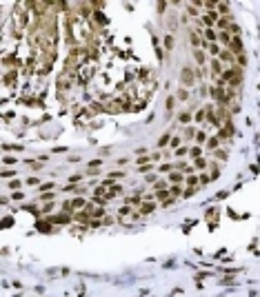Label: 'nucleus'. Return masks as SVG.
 <instances>
[{
  "mask_svg": "<svg viewBox=\"0 0 260 297\" xmlns=\"http://www.w3.org/2000/svg\"><path fill=\"white\" fill-rule=\"evenodd\" d=\"M180 122H182V124L191 122V116H189V113H180Z\"/></svg>",
  "mask_w": 260,
  "mask_h": 297,
  "instance_id": "24",
  "label": "nucleus"
},
{
  "mask_svg": "<svg viewBox=\"0 0 260 297\" xmlns=\"http://www.w3.org/2000/svg\"><path fill=\"white\" fill-rule=\"evenodd\" d=\"M54 197H56L54 193H44V195H42V200H54Z\"/></svg>",
  "mask_w": 260,
  "mask_h": 297,
  "instance_id": "45",
  "label": "nucleus"
},
{
  "mask_svg": "<svg viewBox=\"0 0 260 297\" xmlns=\"http://www.w3.org/2000/svg\"><path fill=\"white\" fill-rule=\"evenodd\" d=\"M27 184H29V186H36V184H38V178H29V180H27Z\"/></svg>",
  "mask_w": 260,
  "mask_h": 297,
  "instance_id": "40",
  "label": "nucleus"
},
{
  "mask_svg": "<svg viewBox=\"0 0 260 297\" xmlns=\"http://www.w3.org/2000/svg\"><path fill=\"white\" fill-rule=\"evenodd\" d=\"M165 47L167 49H173V36H167L165 38Z\"/></svg>",
  "mask_w": 260,
  "mask_h": 297,
  "instance_id": "23",
  "label": "nucleus"
},
{
  "mask_svg": "<svg viewBox=\"0 0 260 297\" xmlns=\"http://www.w3.org/2000/svg\"><path fill=\"white\" fill-rule=\"evenodd\" d=\"M213 155H216L218 160H227V158H229V155H227V153H225V151H220V148H218V151H216V153H213Z\"/></svg>",
  "mask_w": 260,
  "mask_h": 297,
  "instance_id": "26",
  "label": "nucleus"
},
{
  "mask_svg": "<svg viewBox=\"0 0 260 297\" xmlns=\"http://www.w3.org/2000/svg\"><path fill=\"white\" fill-rule=\"evenodd\" d=\"M202 20H205V25L209 27V29H211V25H213V22L218 20V11H209V14H207V16H205Z\"/></svg>",
  "mask_w": 260,
  "mask_h": 297,
  "instance_id": "5",
  "label": "nucleus"
},
{
  "mask_svg": "<svg viewBox=\"0 0 260 297\" xmlns=\"http://www.w3.org/2000/svg\"><path fill=\"white\" fill-rule=\"evenodd\" d=\"M205 164H207V162H205V160H202V158H196V166H198V169H202V166H205Z\"/></svg>",
  "mask_w": 260,
  "mask_h": 297,
  "instance_id": "35",
  "label": "nucleus"
},
{
  "mask_svg": "<svg viewBox=\"0 0 260 297\" xmlns=\"http://www.w3.org/2000/svg\"><path fill=\"white\" fill-rule=\"evenodd\" d=\"M169 193H171V195H173V197H180V195H182V188H180L178 184H173L171 188H169Z\"/></svg>",
  "mask_w": 260,
  "mask_h": 297,
  "instance_id": "10",
  "label": "nucleus"
},
{
  "mask_svg": "<svg viewBox=\"0 0 260 297\" xmlns=\"http://www.w3.org/2000/svg\"><path fill=\"white\" fill-rule=\"evenodd\" d=\"M211 71H213V73H225V71H222V62L213 58V60H211Z\"/></svg>",
  "mask_w": 260,
  "mask_h": 297,
  "instance_id": "9",
  "label": "nucleus"
},
{
  "mask_svg": "<svg viewBox=\"0 0 260 297\" xmlns=\"http://www.w3.org/2000/svg\"><path fill=\"white\" fill-rule=\"evenodd\" d=\"M49 188H54V182H51V184H42L40 191H49Z\"/></svg>",
  "mask_w": 260,
  "mask_h": 297,
  "instance_id": "42",
  "label": "nucleus"
},
{
  "mask_svg": "<svg viewBox=\"0 0 260 297\" xmlns=\"http://www.w3.org/2000/svg\"><path fill=\"white\" fill-rule=\"evenodd\" d=\"M80 206H87V202H84L82 197H78V200H73V202H71V208H80Z\"/></svg>",
  "mask_w": 260,
  "mask_h": 297,
  "instance_id": "13",
  "label": "nucleus"
},
{
  "mask_svg": "<svg viewBox=\"0 0 260 297\" xmlns=\"http://www.w3.org/2000/svg\"><path fill=\"white\" fill-rule=\"evenodd\" d=\"M91 215H93V218H102V215H105V211H102V208H93V213H91Z\"/></svg>",
  "mask_w": 260,
  "mask_h": 297,
  "instance_id": "31",
  "label": "nucleus"
},
{
  "mask_svg": "<svg viewBox=\"0 0 260 297\" xmlns=\"http://www.w3.org/2000/svg\"><path fill=\"white\" fill-rule=\"evenodd\" d=\"M14 175H16L14 171H2V178H14Z\"/></svg>",
  "mask_w": 260,
  "mask_h": 297,
  "instance_id": "41",
  "label": "nucleus"
},
{
  "mask_svg": "<svg viewBox=\"0 0 260 297\" xmlns=\"http://www.w3.org/2000/svg\"><path fill=\"white\" fill-rule=\"evenodd\" d=\"M189 155L194 158V160H196V158H200V146H194V148L189 151Z\"/></svg>",
  "mask_w": 260,
  "mask_h": 297,
  "instance_id": "22",
  "label": "nucleus"
},
{
  "mask_svg": "<svg viewBox=\"0 0 260 297\" xmlns=\"http://www.w3.org/2000/svg\"><path fill=\"white\" fill-rule=\"evenodd\" d=\"M156 195H158V200H167L169 191H156Z\"/></svg>",
  "mask_w": 260,
  "mask_h": 297,
  "instance_id": "30",
  "label": "nucleus"
},
{
  "mask_svg": "<svg viewBox=\"0 0 260 297\" xmlns=\"http://www.w3.org/2000/svg\"><path fill=\"white\" fill-rule=\"evenodd\" d=\"M151 160V155H142V158H138V164H145V162H149Z\"/></svg>",
  "mask_w": 260,
  "mask_h": 297,
  "instance_id": "36",
  "label": "nucleus"
},
{
  "mask_svg": "<svg viewBox=\"0 0 260 297\" xmlns=\"http://www.w3.org/2000/svg\"><path fill=\"white\" fill-rule=\"evenodd\" d=\"M207 146L209 148H218V138H209L207 140Z\"/></svg>",
  "mask_w": 260,
  "mask_h": 297,
  "instance_id": "19",
  "label": "nucleus"
},
{
  "mask_svg": "<svg viewBox=\"0 0 260 297\" xmlns=\"http://www.w3.org/2000/svg\"><path fill=\"white\" fill-rule=\"evenodd\" d=\"M220 60H222V62H229V67H234V53H231L229 49H225L222 53H220Z\"/></svg>",
  "mask_w": 260,
  "mask_h": 297,
  "instance_id": "6",
  "label": "nucleus"
},
{
  "mask_svg": "<svg viewBox=\"0 0 260 297\" xmlns=\"http://www.w3.org/2000/svg\"><path fill=\"white\" fill-rule=\"evenodd\" d=\"M14 80H16V73H14V71L5 76V82H7V84H11V82H14Z\"/></svg>",
  "mask_w": 260,
  "mask_h": 297,
  "instance_id": "25",
  "label": "nucleus"
},
{
  "mask_svg": "<svg viewBox=\"0 0 260 297\" xmlns=\"http://www.w3.org/2000/svg\"><path fill=\"white\" fill-rule=\"evenodd\" d=\"M220 40H222L225 44H229V42H231V33H227V31H220Z\"/></svg>",
  "mask_w": 260,
  "mask_h": 297,
  "instance_id": "17",
  "label": "nucleus"
},
{
  "mask_svg": "<svg viewBox=\"0 0 260 297\" xmlns=\"http://www.w3.org/2000/svg\"><path fill=\"white\" fill-rule=\"evenodd\" d=\"M218 14H225V16H229V4H225V2H218Z\"/></svg>",
  "mask_w": 260,
  "mask_h": 297,
  "instance_id": "15",
  "label": "nucleus"
},
{
  "mask_svg": "<svg viewBox=\"0 0 260 297\" xmlns=\"http://www.w3.org/2000/svg\"><path fill=\"white\" fill-rule=\"evenodd\" d=\"M180 80H182L185 87H191V84H194V71H191V67H182V71H180Z\"/></svg>",
  "mask_w": 260,
  "mask_h": 297,
  "instance_id": "2",
  "label": "nucleus"
},
{
  "mask_svg": "<svg viewBox=\"0 0 260 297\" xmlns=\"http://www.w3.org/2000/svg\"><path fill=\"white\" fill-rule=\"evenodd\" d=\"M205 113H207V109H205V111H198V113H196V122H202V118H205Z\"/></svg>",
  "mask_w": 260,
  "mask_h": 297,
  "instance_id": "33",
  "label": "nucleus"
},
{
  "mask_svg": "<svg viewBox=\"0 0 260 297\" xmlns=\"http://www.w3.org/2000/svg\"><path fill=\"white\" fill-rule=\"evenodd\" d=\"M240 76H242V69H240L238 64H234V67H229V69H225L222 80H225V82H229V87H238V84H240Z\"/></svg>",
  "mask_w": 260,
  "mask_h": 297,
  "instance_id": "1",
  "label": "nucleus"
},
{
  "mask_svg": "<svg viewBox=\"0 0 260 297\" xmlns=\"http://www.w3.org/2000/svg\"><path fill=\"white\" fill-rule=\"evenodd\" d=\"M194 58L198 60V64H202V62H205V53H202L200 49H194Z\"/></svg>",
  "mask_w": 260,
  "mask_h": 297,
  "instance_id": "11",
  "label": "nucleus"
},
{
  "mask_svg": "<svg viewBox=\"0 0 260 297\" xmlns=\"http://www.w3.org/2000/svg\"><path fill=\"white\" fill-rule=\"evenodd\" d=\"M187 184L189 186H198V178L196 175H187Z\"/></svg>",
  "mask_w": 260,
  "mask_h": 297,
  "instance_id": "20",
  "label": "nucleus"
},
{
  "mask_svg": "<svg viewBox=\"0 0 260 297\" xmlns=\"http://www.w3.org/2000/svg\"><path fill=\"white\" fill-rule=\"evenodd\" d=\"M129 213H131V206H120L118 208V215H120V218L122 215H129Z\"/></svg>",
  "mask_w": 260,
  "mask_h": 297,
  "instance_id": "18",
  "label": "nucleus"
},
{
  "mask_svg": "<svg viewBox=\"0 0 260 297\" xmlns=\"http://www.w3.org/2000/svg\"><path fill=\"white\" fill-rule=\"evenodd\" d=\"M182 180H185L182 173H169V182H171V184H180Z\"/></svg>",
  "mask_w": 260,
  "mask_h": 297,
  "instance_id": "8",
  "label": "nucleus"
},
{
  "mask_svg": "<svg viewBox=\"0 0 260 297\" xmlns=\"http://www.w3.org/2000/svg\"><path fill=\"white\" fill-rule=\"evenodd\" d=\"M169 138H171V135H169V133H167V135H162V138L158 140V146H165L167 142H171V140H169Z\"/></svg>",
  "mask_w": 260,
  "mask_h": 297,
  "instance_id": "21",
  "label": "nucleus"
},
{
  "mask_svg": "<svg viewBox=\"0 0 260 297\" xmlns=\"http://www.w3.org/2000/svg\"><path fill=\"white\" fill-rule=\"evenodd\" d=\"M191 42H194V47H198V44H200V38H198V33H196V31L191 33Z\"/></svg>",
  "mask_w": 260,
  "mask_h": 297,
  "instance_id": "29",
  "label": "nucleus"
},
{
  "mask_svg": "<svg viewBox=\"0 0 260 297\" xmlns=\"http://www.w3.org/2000/svg\"><path fill=\"white\" fill-rule=\"evenodd\" d=\"M187 153H189L187 148H185V146H180L178 151H176V155H178V158H185V155H187Z\"/></svg>",
  "mask_w": 260,
  "mask_h": 297,
  "instance_id": "27",
  "label": "nucleus"
},
{
  "mask_svg": "<svg viewBox=\"0 0 260 297\" xmlns=\"http://www.w3.org/2000/svg\"><path fill=\"white\" fill-rule=\"evenodd\" d=\"M238 64H247V58H245V53H240V56H238Z\"/></svg>",
  "mask_w": 260,
  "mask_h": 297,
  "instance_id": "38",
  "label": "nucleus"
},
{
  "mask_svg": "<svg viewBox=\"0 0 260 297\" xmlns=\"http://www.w3.org/2000/svg\"><path fill=\"white\" fill-rule=\"evenodd\" d=\"M205 38H207V42H211V44H213V40H216L218 36H216V31H211V29H207V31H205Z\"/></svg>",
  "mask_w": 260,
  "mask_h": 297,
  "instance_id": "12",
  "label": "nucleus"
},
{
  "mask_svg": "<svg viewBox=\"0 0 260 297\" xmlns=\"http://www.w3.org/2000/svg\"><path fill=\"white\" fill-rule=\"evenodd\" d=\"M176 95H178V98H180V100H187V91H182V89H180V91H178V93H176Z\"/></svg>",
  "mask_w": 260,
  "mask_h": 297,
  "instance_id": "37",
  "label": "nucleus"
},
{
  "mask_svg": "<svg viewBox=\"0 0 260 297\" xmlns=\"http://www.w3.org/2000/svg\"><path fill=\"white\" fill-rule=\"evenodd\" d=\"M109 175H111V178H122L125 173H120V171H114V173H109Z\"/></svg>",
  "mask_w": 260,
  "mask_h": 297,
  "instance_id": "43",
  "label": "nucleus"
},
{
  "mask_svg": "<svg viewBox=\"0 0 260 297\" xmlns=\"http://www.w3.org/2000/svg\"><path fill=\"white\" fill-rule=\"evenodd\" d=\"M229 51H231V53H238V56L242 53V42H240V38H238V36H234V38H231V42H229Z\"/></svg>",
  "mask_w": 260,
  "mask_h": 297,
  "instance_id": "3",
  "label": "nucleus"
},
{
  "mask_svg": "<svg viewBox=\"0 0 260 297\" xmlns=\"http://www.w3.org/2000/svg\"><path fill=\"white\" fill-rule=\"evenodd\" d=\"M196 193H198V186H187V191H185L182 195L185 197H191V195H196Z\"/></svg>",
  "mask_w": 260,
  "mask_h": 297,
  "instance_id": "16",
  "label": "nucleus"
},
{
  "mask_svg": "<svg viewBox=\"0 0 260 297\" xmlns=\"http://www.w3.org/2000/svg\"><path fill=\"white\" fill-rule=\"evenodd\" d=\"M9 188H11V191H16V188H20V182H18V180L9 182Z\"/></svg>",
  "mask_w": 260,
  "mask_h": 297,
  "instance_id": "34",
  "label": "nucleus"
},
{
  "mask_svg": "<svg viewBox=\"0 0 260 297\" xmlns=\"http://www.w3.org/2000/svg\"><path fill=\"white\" fill-rule=\"evenodd\" d=\"M209 178H211V175H200V182H202V184H207Z\"/></svg>",
  "mask_w": 260,
  "mask_h": 297,
  "instance_id": "44",
  "label": "nucleus"
},
{
  "mask_svg": "<svg viewBox=\"0 0 260 297\" xmlns=\"http://www.w3.org/2000/svg\"><path fill=\"white\" fill-rule=\"evenodd\" d=\"M196 140H198V142H205V140H207V135L202 133V131H198V133H196Z\"/></svg>",
  "mask_w": 260,
  "mask_h": 297,
  "instance_id": "32",
  "label": "nucleus"
},
{
  "mask_svg": "<svg viewBox=\"0 0 260 297\" xmlns=\"http://www.w3.org/2000/svg\"><path fill=\"white\" fill-rule=\"evenodd\" d=\"M173 109V98H167V111Z\"/></svg>",
  "mask_w": 260,
  "mask_h": 297,
  "instance_id": "39",
  "label": "nucleus"
},
{
  "mask_svg": "<svg viewBox=\"0 0 260 297\" xmlns=\"http://www.w3.org/2000/svg\"><path fill=\"white\" fill-rule=\"evenodd\" d=\"M211 178H213V180L218 178V164H216V162L211 164Z\"/></svg>",
  "mask_w": 260,
  "mask_h": 297,
  "instance_id": "28",
  "label": "nucleus"
},
{
  "mask_svg": "<svg viewBox=\"0 0 260 297\" xmlns=\"http://www.w3.org/2000/svg\"><path fill=\"white\" fill-rule=\"evenodd\" d=\"M229 22H231V16H225V18L218 22V27H220V29H227V27H229Z\"/></svg>",
  "mask_w": 260,
  "mask_h": 297,
  "instance_id": "14",
  "label": "nucleus"
},
{
  "mask_svg": "<svg viewBox=\"0 0 260 297\" xmlns=\"http://www.w3.org/2000/svg\"><path fill=\"white\" fill-rule=\"evenodd\" d=\"M154 208H156V204H151V202H145V204H140V211H138V213H140V215H149V213H151Z\"/></svg>",
  "mask_w": 260,
  "mask_h": 297,
  "instance_id": "7",
  "label": "nucleus"
},
{
  "mask_svg": "<svg viewBox=\"0 0 260 297\" xmlns=\"http://www.w3.org/2000/svg\"><path fill=\"white\" fill-rule=\"evenodd\" d=\"M207 122H211L213 127H220V118H218V113L211 109V106H207Z\"/></svg>",
  "mask_w": 260,
  "mask_h": 297,
  "instance_id": "4",
  "label": "nucleus"
}]
</instances>
